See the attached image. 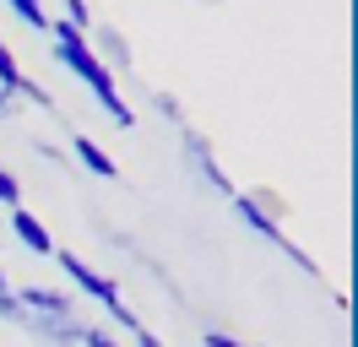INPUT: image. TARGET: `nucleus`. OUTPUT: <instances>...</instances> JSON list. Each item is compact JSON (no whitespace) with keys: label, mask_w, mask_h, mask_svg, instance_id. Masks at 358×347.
I'll use <instances>...</instances> for the list:
<instances>
[{"label":"nucleus","mask_w":358,"mask_h":347,"mask_svg":"<svg viewBox=\"0 0 358 347\" xmlns=\"http://www.w3.org/2000/svg\"><path fill=\"white\" fill-rule=\"evenodd\" d=\"M49 49H55V60L66 65L76 82L87 87V98H92L98 108H103V120H109L114 130H131V125H136V108L125 104L120 82H114L109 71L98 65V55L87 49V33H76L71 22H49Z\"/></svg>","instance_id":"f257e3e1"},{"label":"nucleus","mask_w":358,"mask_h":347,"mask_svg":"<svg viewBox=\"0 0 358 347\" xmlns=\"http://www.w3.org/2000/svg\"><path fill=\"white\" fill-rule=\"evenodd\" d=\"M49 260H60V271H66V282L71 288H76V293H82V299H98L103 304V309H109V320L120 325V331H141V320H136V309L125 299H120V282L109 277V271H98V266H87V260L82 255H71V250H55V255Z\"/></svg>","instance_id":"f03ea898"},{"label":"nucleus","mask_w":358,"mask_h":347,"mask_svg":"<svg viewBox=\"0 0 358 347\" xmlns=\"http://www.w3.org/2000/svg\"><path fill=\"white\" fill-rule=\"evenodd\" d=\"M234 217H239V222H245L255 239H266L271 250H282V255H288L299 271H310V277H315V260L304 255V250H299L288 234H282V222H277V212L266 206V195H234Z\"/></svg>","instance_id":"7ed1b4c3"},{"label":"nucleus","mask_w":358,"mask_h":347,"mask_svg":"<svg viewBox=\"0 0 358 347\" xmlns=\"http://www.w3.org/2000/svg\"><path fill=\"white\" fill-rule=\"evenodd\" d=\"M17 309L27 320H76V304L66 288H44V282H27L17 288Z\"/></svg>","instance_id":"20e7f679"},{"label":"nucleus","mask_w":358,"mask_h":347,"mask_svg":"<svg viewBox=\"0 0 358 347\" xmlns=\"http://www.w3.org/2000/svg\"><path fill=\"white\" fill-rule=\"evenodd\" d=\"M179 147H185V157H190V169H196V179H201V185H212V190L228 195V201L239 195V190H234V179L223 174V163H217V152L206 147V136H201V130H190V125H185Z\"/></svg>","instance_id":"39448f33"},{"label":"nucleus","mask_w":358,"mask_h":347,"mask_svg":"<svg viewBox=\"0 0 358 347\" xmlns=\"http://www.w3.org/2000/svg\"><path fill=\"white\" fill-rule=\"evenodd\" d=\"M0 92L27 98V104H38V108H55V98H49L44 87L22 76V65H17V55H11V43H6V38H0Z\"/></svg>","instance_id":"423d86ee"},{"label":"nucleus","mask_w":358,"mask_h":347,"mask_svg":"<svg viewBox=\"0 0 358 347\" xmlns=\"http://www.w3.org/2000/svg\"><path fill=\"white\" fill-rule=\"evenodd\" d=\"M87 49L98 55V65L103 71H131V43H125V33H114V27H92L87 33Z\"/></svg>","instance_id":"0eeeda50"},{"label":"nucleus","mask_w":358,"mask_h":347,"mask_svg":"<svg viewBox=\"0 0 358 347\" xmlns=\"http://www.w3.org/2000/svg\"><path fill=\"white\" fill-rule=\"evenodd\" d=\"M11 234H17V244H22L27 255H55V250H60L55 234H49L33 212H22V206H11Z\"/></svg>","instance_id":"6e6552de"},{"label":"nucleus","mask_w":358,"mask_h":347,"mask_svg":"<svg viewBox=\"0 0 358 347\" xmlns=\"http://www.w3.org/2000/svg\"><path fill=\"white\" fill-rule=\"evenodd\" d=\"M17 325H27L38 342H49V347H82V337H87V325L82 320H17Z\"/></svg>","instance_id":"1a4fd4ad"},{"label":"nucleus","mask_w":358,"mask_h":347,"mask_svg":"<svg viewBox=\"0 0 358 347\" xmlns=\"http://www.w3.org/2000/svg\"><path fill=\"white\" fill-rule=\"evenodd\" d=\"M71 157H76L87 174H98V179H114V174H120V163H114V157L98 147L92 136H76V141H71Z\"/></svg>","instance_id":"9d476101"},{"label":"nucleus","mask_w":358,"mask_h":347,"mask_svg":"<svg viewBox=\"0 0 358 347\" xmlns=\"http://www.w3.org/2000/svg\"><path fill=\"white\" fill-rule=\"evenodd\" d=\"M6 6H11V17L22 22V27H33V33H49V11H44V0H6Z\"/></svg>","instance_id":"9b49d317"},{"label":"nucleus","mask_w":358,"mask_h":347,"mask_svg":"<svg viewBox=\"0 0 358 347\" xmlns=\"http://www.w3.org/2000/svg\"><path fill=\"white\" fill-rule=\"evenodd\" d=\"M60 11H66L60 22H71L76 33H92V11H87V0H60Z\"/></svg>","instance_id":"f8f14e48"},{"label":"nucleus","mask_w":358,"mask_h":347,"mask_svg":"<svg viewBox=\"0 0 358 347\" xmlns=\"http://www.w3.org/2000/svg\"><path fill=\"white\" fill-rule=\"evenodd\" d=\"M0 206L11 212V206H22V185H17V174L0 163Z\"/></svg>","instance_id":"ddd939ff"},{"label":"nucleus","mask_w":358,"mask_h":347,"mask_svg":"<svg viewBox=\"0 0 358 347\" xmlns=\"http://www.w3.org/2000/svg\"><path fill=\"white\" fill-rule=\"evenodd\" d=\"M0 320H22V309H17V288H11V282H6V271H0Z\"/></svg>","instance_id":"4468645a"},{"label":"nucleus","mask_w":358,"mask_h":347,"mask_svg":"<svg viewBox=\"0 0 358 347\" xmlns=\"http://www.w3.org/2000/svg\"><path fill=\"white\" fill-rule=\"evenodd\" d=\"M152 108H157V114H163V120H174V125H179V120H185V108H179L174 98H169V92H152Z\"/></svg>","instance_id":"2eb2a0df"},{"label":"nucleus","mask_w":358,"mask_h":347,"mask_svg":"<svg viewBox=\"0 0 358 347\" xmlns=\"http://www.w3.org/2000/svg\"><path fill=\"white\" fill-rule=\"evenodd\" d=\"M82 347H125V342H114V337H109V325H87Z\"/></svg>","instance_id":"dca6fc26"},{"label":"nucleus","mask_w":358,"mask_h":347,"mask_svg":"<svg viewBox=\"0 0 358 347\" xmlns=\"http://www.w3.org/2000/svg\"><path fill=\"white\" fill-rule=\"evenodd\" d=\"M201 347H255V342H239V337H228V331H206Z\"/></svg>","instance_id":"f3484780"},{"label":"nucleus","mask_w":358,"mask_h":347,"mask_svg":"<svg viewBox=\"0 0 358 347\" xmlns=\"http://www.w3.org/2000/svg\"><path fill=\"white\" fill-rule=\"evenodd\" d=\"M136 347H163V337H152V331L141 325V331H136Z\"/></svg>","instance_id":"a211bd4d"},{"label":"nucleus","mask_w":358,"mask_h":347,"mask_svg":"<svg viewBox=\"0 0 358 347\" xmlns=\"http://www.w3.org/2000/svg\"><path fill=\"white\" fill-rule=\"evenodd\" d=\"M11 114H17V98H11V92H0V120H11Z\"/></svg>","instance_id":"6ab92c4d"}]
</instances>
